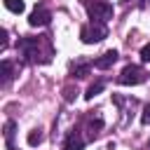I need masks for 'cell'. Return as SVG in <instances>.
<instances>
[{
	"instance_id": "9a60e30c",
	"label": "cell",
	"mask_w": 150,
	"mask_h": 150,
	"mask_svg": "<svg viewBox=\"0 0 150 150\" xmlns=\"http://www.w3.org/2000/svg\"><path fill=\"white\" fill-rule=\"evenodd\" d=\"M141 56H143V61H150V42L141 49Z\"/></svg>"
},
{
	"instance_id": "52a82bcc",
	"label": "cell",
	"mask_w": 150,
	"mask_h": 150,
	"mask_svg": "<svg viewBox=\"0 0 150 150\" xmlns=\"http://www.w3.org/2000/svg\"><path fill=\"white\" fill-rule=\"evenodd\" d=\"M91 66H94L91 61H87V59H80V61H75V63L70 66V73H73L75 77H87Z\"/></svg>"
},
{
	"instance_id": "5b68a950",
	"label": "cell",
	"mask_w": 150,
	"mask_h": 150,
	"mask_svg": "<svg viewBox=\"0 0 150 150\" xmlns=\"http://www.w3.org/2000/svg\"><path fill=\"white\" fill-rule=\"evenodd\" d=\"M52 21V12L45 7V5H40V7H35L33 12H30V16H28V23L33 26V28H40V26H47Z\"/></svg>"
},
{
	"instance_id": "2e32d148",
	"label": "cell",
	"mask_w": 150,
	"mask_h": 150,
	"mask_svg": "<svg viewBox=\"0 0 150 150\" xmlns=\"http://www.w3.org/2000/svg\"><path fill=\"white\" fill-rule=\"evenodd\" d=\"M148 148H150V141H148Z\"/></svg>"
},
{
	"instance_id": "4fadbf2b",
	"label": "cell",
	"mask_w": 150,
	"mask_h": 150,
	"mask_svg": "<svg viewBox=\"0 0 150 150\" xmlns=\"http://www.w3.org/2000/svg\"><path fill=\"white\" fill-rule=\"evenodd\" d=\"M101 89H103V82H96V84H91V87L87 89V94H84V98H94V96H96V94H98Z\"/></svg>"
},
{
	"instance_id": "5bb4252c",
	"label": "cell",
	"mask_w": 150,
	"mask_h": 150,
	"mask_svg": "<svg viewBox=\"0 0 150 150\" xmlns=\"http://www.w3.org/2000/svg\"><path fill=\"white\" fill-rule=\"evenodd\" d=\"M141 122L143 124H150V103L143 108V115H141Z\"/></svg>"
},
{
	"instance_id": "8992f818",
	"label": "cell",
	"mask_w": 150,
	"mask_h": 150,
	"mask_svg": "<svg viewBox=\"0 0 150 150\" xmlns=\"http://www.w3.org/2000/svg\"><path fill=\"white\" fill-rule=\"evenodd\" d=\"M117 56H120V54H117L115 49H110V52L101 54L98 59H94L91 63H94V68H98V70H108V68H110V66H112V63L117 61Z\"/></svg>"
},
{
	"instance_id": "e0dca14e",
	"label": "cell",
	"mask_w": 150,
	"mask_h": 150,
	"mask_svg": "<svg viewBox=\"0 0 150 150\" xmlns=\"http://www.w3.org/2000/svg\"><path fill=\"white\" fill-rule=\"evenodd\" d=\"M124 2H131V0H124Z\"/></svg>"
},
{
	"instance_id": "7c38bea8",
	"label": "cell",
	"mask_w": 150,
	"mask_h": 150,
	"mask_svg": "<svg viewBox=\"0 0 150 150\" xmlns=\"http://www.w3.org/2000/svg\"><path fill=\"white\" fill-rule=\"evenodd\" d=\"M5 7L9 12H14V14H21L26 5H23V0H5Z\"/></svg>"
},
{
	"instance_id": "7a4b0ae2",
	"label": "cell",
	"mask_w": 150,
	"mask_h": 150,
	"mask_svg": "<svg viewBox=\"0 0 150 150\" xmlns=\"http://www.w3.org/2000/svg\"><path fill=\"white\" fill-rule=\"evenodd\" d=\"M105 38H108V26L103 21H91V23L80 28V40L84 45H94V42H101Z\"/></svg>"
},
{
	"instance_id": "ba28073f",
	"label": "cell",
	"mask_w": 150,
	"mask_h": 150,
	"mask_svg": "<svg viewBox=\"0 0 150 150\" xmlns=\"http://www.w3.org/2000/svg\"><path fill=\"white\" fill-rule=\"evenodd\" d=\"M82 148H84V138L77 131H70L66 143H63V150H82Z\"/></svg>"
},
{
	"instance_id": "30bf717a",
	"label": "cell",
	"mask_w": 150,
	"mask_h": 150,
	"mask_svg": "<svg viewBox=\"0 0 150 150\" xmlns=\"http://www.w3.org/2000/svg\"><path fill=\"white\" fill-rule=\"evenodd\" d=\"M12 77H14V66H12V61H2V84L7 87L9 82H12Z\"/></svg>"
},
{
	"instance_id": "9c48e42d",
	"label": "cell",
	"mask_w": 150,
	"mask_h": 150,
	"mask_svg": "<svg viewBox=\"0 0 150 150\" xmlns=\"http://www.w3.org/2000/svg\"><path fill=\"white\" fill-rule=\"evenodd\" d=\"M14 134H16V122H14V120H7V122H5V143H7V150H16V145H14Z\"/></svg>"
},
{
	"instance_id": "8fae6325",
	"label": "cell",
	"mask_w": 150,
	"mask_h": 150,
	"mask_svg": "<svg viewBox=\"0 0 150 150\" xmlns=\"http://www.w3.org/2000/svg\"><path fill=\"white\" fill-rule=\"evenodd\" d=\"M45 141V134H42V129H33L30 134H28V145H40Z\"/></svg>"
},
{
	"instance_id": "6da1fadb",
	"label": "cell",
	"mask_w": 150,
	"mask_h": 150,
	"mask_svg": "<svg viewBox=\"0 0 150 150\" xmlns=\"http://www.w3.org/2000/svg\"><path fill=\"white\" fill-rule=\"evenodd\" d=\"M16 49L21 54L23 61L28 63H49L52 56H54V49H52V42L47 35H38V38H19L16 42Z\"/></svg>"
},
{
	"instance_id": "277c9868",
	"label": "cell",
	"mask_w": 150,
	"mask_h": 150,
	"mask_svg": "<svg viewBox=\"0 0 150 150\" xmlns=\"http://www.w3.org/2000/svg\"><path fill=\"white\" fill-rule=\"evenodd\" d=\"M145 77H148L145 68L131 63V66H124V70L120 73L117 82H120V84H141V82H145Z\"/></svg>"
},
{
	"instance_id": "3957f363",
	"label": "cell",
	"mask_w": 150,
	"mask_h": 150,
	"mask_svg": "<svg viewBox=\"0 0 150 150\" xmlns=\"http://www.w3.org/2000/svg\"><path fill=\"white\" fill-rule=\"evenodd\" d=\"M80 2L87 7L91 21H103L105 23L108 19H112V5L108 0H80Z\"/></svg>"
}]
</instances>
